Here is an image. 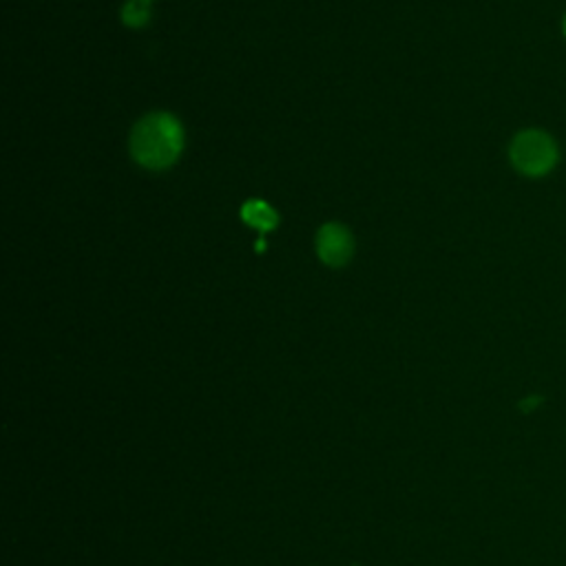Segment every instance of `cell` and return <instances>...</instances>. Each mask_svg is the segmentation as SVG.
Wrapping results in <instances>:
<instances>
[{
  "label": "cell",
  "instance_id": "cell-1",
  "mask_svg": "<svg viewBox=\"0 0 566 566\" xmlns=\"http://www.w3.org/2000/svg\"><path fill=\"white\" fill-rule=\"evenodd\" d=\"M184 149V129L171 114H151L131 134L136 162L151 171L169 169Z\"/></svg>",
  "mask_w": 566,
  "mask_h": 566
},
{
  "label": "cell",
  "instance_id": "cell-2",
  "mask_svg": "<svg viewBox=\"0 0 566 566\" xmlns=\"http://www.w3.org/2000/svg\"><path fill=\"white\" fill-rule=\"evenodd\" d=\"M509 160L520 175L537 180L555 171L559 162V149L551 134L542 129H524L511 140Z\"/></svg>",
  "mask_w": 566,
  "mask_h": 566
},
{
  "label": "cell",
  "instance_id": "cell-3",
  "mask_svg": "<svg viewBox=\"0 0 566 566\" xmlns=\"http://www.w3.org/2000/svg\"><path fill=\"white\" fill-rule=\"evenodd\" d=\"M317 253L321 261L332 268L345 266L354 253V239L348 228L339 224H325L317 235Z\"/></svg>",
  "mask_w": 566,
  "mask_h": 566
},
{
  "label": "cell",
  "instance_id": "cell-4",
  "mask_svg": "<svg viewBox=\"0 0 566 566\" xmlns=\"http://www.w3.org/2000/svg\"><path fill=\"white\" fill-rule=\"evenodd\" d=\"M242 217H244L246 224L259 228L261 233L277 228V222H279L277 213L266 202H259V200L246 202L244 209H242Z\"/></svg>",
  "mask_w": 566,
  "mask_h": 566
},
{
  "label": "cell",
  "instance_id": "cell-5",
  "mask_svg": "<svg viewBox=\"0 0 566 566\" xmlns=\"http://www.w3.org/2000/svg\"><path fill=\"white\" fill-rule=\"evenodd\" d=\"M151 3L153 0H129L122 8V21L134 30L145 28L151 19Z\"/></svg>",
  "mask_w": 566,
  "mask_h": 566
},
{
  "label": "cell",
  "instance_id": "cell-6",
  "mask_svg": "<svg viewBox=\"0 0 566 566\" xmlns=\"http://www.w3.org/2000/svg\"><path fill=\"white\" fill-rule=\"evenodd\" d=\"M562 34H564V39H566V14L562 17Z\"/></svg>",
  "mask_w": 566,
  "mask_h": 566
}]
</instances>
